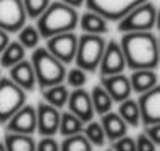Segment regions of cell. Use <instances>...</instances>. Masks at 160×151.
Listing matches in <instances>:
<instances>
[{
    "instance_id": "2",
    "label": "cell",
    "mask_w": 160,
    "mask_h": 151,
    "mask_svg": "<svg viewBox=\"0 0 160 151\" xmlns=\"http://www.w3.org/2000/svg\"><path fill=\"white\" fill-rule=\"evenodd\" d=\"M78 26V14L75 9L65 5L63 2H53L48 9L36 19V29L39 37L49 39L65 32H73Z\"/></svg>"
},
{
    "instance_id": "19",
    "label": "cell",
    "mask_w": 160,
    "mask_h": 151,
    "mask_svg": "<svg viewBox=\"0 0 160 151\" xmlns=\"http://www.w3.org/2000/svg\"><path fill=\"white\" fill-rule=\"evenodd\" d=\"M78 24L82 27V31L85 34H94V36H102L104 32H108V21L102 19L101 16L87 10L85 14L78 17Z\"/></svg>"
},
{
    "instance_id": "24",
    "label": "cell",
    "mask_w": 160,
    "mask_h": 151,
    "mask_svg": "<svg viewBox=\"0 0 160 151\" xmlns=\"http://www.w3.org/2000/svg\"><path fill=\"white\" fill-rule=\"evenodd\" d=\"M118 116L126 122V126H138L140 124V111H138V104L133 99H126L119 104L118 109Z\"/></svg>"
},
{
    "instance_id": "37",
    "label": "cell",
    "mask_w": 160,
    "mask_h": 151,
    "mask_svg": "<svg viewBox=\"0 0 160 151\" xmlns=\"http://www.w3.org/2000/svg\"><path fill=\"white\" fill-rule=\"evenodd\" d=\"M0 151H5V146H3L2 141H0Z\"/></svg>"
},
{
    "instance_id": "3",
    "label": "cell",
    "mask_w": 160,
    "mask_h": 151,
    "mask_svg": "<svg viewBox=\"0 0 160 151\" xmlns=\"http://www.w3.org/2000/svg\"><path fill=\"white\" fill-rule=\"evenodd\" d=\"M32 70L36 77V83L41 88H48L53 85H60L65 82V65L55 58L46 48H36L32 53Z\"/></svg>"
},
{
    "instance_id": "36",
    "label": "cell",
    "mask_w": 160,
    "mask_h": 151,
    "mask_svg": "<svg viewBox=\"0 0 160 151\" xmlns=\"http://www.w3.org/2000/svg\"><path fill=\"white\" fill-rule=\"evenodd\" d=\"M60 2H63L65 5L72 7V9H77V7H82L85 3V0H60Z\"/></svg>"
},
{
    "instance_id": "13",
    "label": "cell",
    "mask_w": 160,
    "mask_h": 151,
    "mask_svg": "<svg viewBox=\"0 0 160 151\" xmlns=\"http://www.w3.org/2000/svg\"><path fill=\"white\" fill-rule=\"evenodd\" d=\"M7 131L16 134L32 136L36 133V109L32 105H22L21 109L7 120Z\"/></svg>"
},
{
    "instance_id": "30",
    "label": "cell",
    "mask_w": 160,
    "mask_h": 151,
    "mask_svg": "<svg viewBox=\"0 0 160 151\" xmlns=\"http://www.w3.org/2000/svg\"><path fill=\"white\" fill-rule=\"evenodd\" d=\"M65 80H67V83L70 87H73V88H82L87 82V73L83 70H80V68H73V70H70L65 75Z\"/></svg>"
},
{
    "instance_id": "27",
    "label": "cell",
    "mask_w": 160,
    "mask_h": 151,
    "mask_svg": "<svg viewBox=\"0 0 160 151\" xmlns=\"http://www.w3.org/2000/svg\"><path fill=\"white\" fill-rule=\"evenodd\" d=\"M82 131H83V136L87 138V141L92 146H104L106 144V134H104V131H102L101 124L96 122V120L87 122V127Z\"/></svg>"
},
{
    "instance_id": "32",
    "label": "cell",
    "mask_w": 160,
    "mask_h": 151,
    "mask_svg": "<svg viewBox=\"0 0 160 151\" xmlns=\"http://www.w3.org/2000/svg\"><path fill=\"white\" fill-rule=\"evenodd\" d=\"M34 151H60V146L55 138H41L39 143H36Z\"/></svg>"
},
{
    "instance_id": "6",
    "label": "cell",
    "mask_w": 160,
    "mask_h": 151,
    "mask_svg": "<svg viewBox=\"0 0 160 151\" xmlns=\"http://www.w3.org/2000/svg\"><path fill=\"white\" fill-rule=\"evenodd\" d=\"M26 105V92L10 78H0V122H7Z\"/></svg>"
},
{
    "instance_id": "7",
    "label": "cell",
    "mask_w": 160,
    "mask_h": 151,
    "mask_svg": "<svg viewBox=\"0 0 160 151\" xmlns=\"http://www.w3.org/2000/svg\"><path fill=\"white\" fill-rule=\"evenodd\" d=\"M147 0H85L87 9L106 21H121L129 10Z\"/></svg>"
},
{
    "instance_id": "14",
    "label": "cell",
    "mask_w": 160,
    "mask_h": 151,
    "mask_svg": "<svg viewBox=\"0 0 160 151\" xmlns=\"http://www.w3.org/2000/svg\"><path fill=\"white\" fill-rule=\"evenodd\" d=\"M68 112L78 117L83 124L90 122L94 119V107L92 100H90V93L83 88H75L73 92L68 95Z\"/></svg>"
},
{
    "instance_id": "9",
    "label": "cell",
    "mask_w": 160,
    "mask_h": 151,
    "mask_svg": "<svg viewBox=\"0 0 160 151\" xmlns=\"http://www.w3.org/2000/svg\"><path fill=\"white\" fill-rule=\"evenodd\" d=\"M77 34L75 32H65V34H58L48 39L46 50L55 56L58 61H62L63 65L73 61L75 58V51H77Z\"/></svg>"
},
{
    "instance_id": "22",
    "label": "cell",
    "mask_w": 160,
    "mask_h": 151,
    "mask_svg": "<svg viewBox=\"0 0 160 151\" xmlns=\"http://www.w3.org/2000/svg\"><path fill=\"white\" fill-rule=\"evenodd\" d=\"M43 95H44L46 104H49L55 109H62L67 105V100H68L70 93H68L67 85L60 83V85H53V87H48V88H43Z\"/></svg>"
},
{
    "instance_id": "21",
    "label": "cell",
    "mask_w": 160,
    "mask_h": 151,
    "mask_svg": "<svg viewBox=\"0 0 160 151\" xmlns=\"http://www.w3.org/2000/svg\"><path fill=\"white\" fill-rule=\"evenodd\" d=\"M26 56V50L17 43V41H12V43L7 44V48L0 53V66L2 68H12L14 65L21 63Z\"/></svg>"
},
{
    "instance_id": "33",
    "label": "cell",
    "mask_w": 160,
    "mask_h": 151,
    "mask_svg": "<svg viewBox=\"0 0 160 151\" xmlns=\"http://www.w3.org/2000/svg\"><path fill=\"white\" fill-rule=\"evenodd\" d=\"M135 143H136V151H157V144H153L145 134H140L135 139Z\"/></svg>"
},
{
    "instance_id": "15",
    "label": "cell",
    "mask_w": 160,
    "mask_h": 151,
    "mask_svg": "<svg viewBox=\"0 0 160 151\" xmlns=\"http://www.w3.org/2000/svg\"><path fill=\"white\" fill-rule=\"evenodd\" d=\"M101 87L108 92L112 102H123L126 99H131V85H129L128 77L123 73L119 75H111V77H102Z\"/></svg>"
},
{
    "instance_id": "25",
    "label": "cell",
    "mask_w": 160,
    "mask_h": 151,
    "mask_svg": "<svg viewBox=\"0 0 160 151\" xmlns=\"http://www.w3.org/2000/svg\"><path fill=\"white\" fill-rule=\"evenodd\" d=\"M90 100H92L94 112H97V114H101V116L106 114V112H109L112 107L111 97L108 95V92H106L101 85H96L92 88V92H90Z\"/></svg>"
},
{
    "instance_id": "28",
    "label": "cell",
    "mask_w": 160,
    "mask_h": 151,
    "mask_svg": "<svg viewBox=\"0 0 160 151\" xmlns=\"http://www.w3.org/2000/svg\"><path fill=\"white\" fill-rule=\"evenodd\" d=\"M19 44H21L24 50H32L38 46L39 43V32L34 26H24V27L19 31Z\"/></svg>"
},
{
    "instance_id": "34",
    "label": "cell",
    "mask_w": 160,
    "mask_h": 151,
    "mask_svg": "<svg viewBox=\"0 0 160 151\" xmlns=\"http://www.w3.org/2000/svg\"><path fill=\"white\" fill-rule=\"evenodd\" d=\"M145 136L150 139L153 144H158L160 143V126L158 124H152V126H147L145 127Z\"/></svg>"
},
{
    "instance_id": "17",
    "label": "cell",
    "mask_w": 160,
    "mask_h": 151,
    "mask_svg": "<svg viewBox=\"0 0 160 151\" xmlns=\"http://www.w3.org/2000/svg\"><path fill=\"white\" fill-rule=\"evenodd\" d=\"M101 127L106 134V139H111V141H116V139L126 136L128 133V126L123 119L118 116V112H106L102 114V119H101Z\"/></svg>"
},
{
    "instance_id": "5",
    "label": "cell",
    "mask_w": 160,
    "mask_h": 151,
    "mask_svg": "<svg viewBox=\"0 0 160 151\" xmlns=\"http://www.w3.org/2000/svg\"><path fill=\"white\" fill-rule=\"evenodd\" d=\"M157 24V7L152 2H143L138 7L124 16L121 21H118V31L128 34V32H148Z\"/></svg>"
},
{
    "instance_id": "8",
    "label": "cell",
    "mask_w": 160,
    "mask_h": 151,
    "mask_svg": "<svg viewBox=\"0 0 160 151\" xmlns=\"http://www.w3.org/2000/svg\"><path fill=\"white\" fill-rule=\"evenodd\" d=\"M26 24L22 0H0V29L7 34L17 32Z\"/></svg>"
},
{
    "instance_id": "1",
    "label": "cell",
    "mask_w": 160,
    "mask_h": 151,
    "mask_svg": "<svg viewBox=\"0 0 160 151\" xmlns=\"http://www.w3.org/2000/svg\"><path fill=\"white\" fill-rule=\"evenodd\" d=\"M126 66L135 70H155L158 66V41L152 31L148 32H128L121 37Z\"/></svg>"
},
{
    "instance_id": "31",
    "label": "cell",
    "mask_w": 160,
    "mask_h": 151,
    "mask_svg": "<svg viewBox=\"0 0 160 151\" xmlns=\"http://www.w3.org/2000/svg\"><path fill=\"white\" fill-rule=\"evenodd\" d=\"M112 151H136V143L129 136H123V138L114 141Z\"/></svg>"
},
{
    "instance_id": "10",
    "label": "cell",
    "mask_w": 160,
    "mask_h": 151,
    "mask_svg": "<svg viewBox=\"0 0 160 151\" xmlns=\"http://www.w3.org/2000/svg\"><path fill=\"white\" fill-rule=\"evenodd\" d=\"M124 66H126V61H124V56H123V51H121L119 43L114 41V39L109 41V43H106L101 63H99L101 75L102 77L119 75V73H123Z\"/></svg>"
},
{
    "instance_id": "38",
    "label": "cell",
    "mask_w": 160,
    "mask_h": 151,
    "mask_svg": "<svg viewBox=\"0 0 160 151\" xmlns=\"http://www.w3.org/2000/svg\"><path fill=\"white\" fill-rule=\"evenodd\" d=\"M0 78H2V77H0Z\"/></svg>"
},
{
    "instance_id": "16",
    "label": "cell",
    "mask_w": 160,
    "mask_h": 151,
    "mask_svg": "<svg viewBox=\"0 0 160 151\" xmlns=\"http://www.w3.org/2000/svg\"><path fill=\"white\" fill-rule=\"evenodd\" d=\"M9 70H10L9 78L17 87H21L24 92H32V90L36 88V77H34V70H32L31 61L22 59L21 63L14 65L12 68H9Z\"/></svg>"
},
{
    "instance_id": "23",
    "label": "cell",
    "mask_w": 160,
    "mask_h": 151,
    "mask_svg": "<svg viewBox=\"0 0 160 151\" xmlns=\"http://www.w3.org/2000/svg\"><path fill=\"white\" fill-rule=\"evenodd\" d=\"M83 129V122L78 117H75L70 112H63L60 114V126H58V133L63 136V138H68V136H73L82 133Z\"/></svg>"
},
{
    "instance_id": "26",
    "label": "cell",
    "mask_w": 160,
    "mask_h": 151,
    "mask_svg": "<svg viewBox=\"0 0 160 151\" xmlns=\"http://www.w3.org/2000/svg\"><path fill=\"white\" fill-rule=\"evenodd\" d=\"M60 151H92V144L87 141V138L82 133L68 136L63 139Z\"/></svg>"
},
{
    "instance_id": "4",
    "label": "cell",
    "mask_w": 160,
    "mask_h": 151,
    "mask_svg": "<svg viewBox=\"0 0 160 151\" xmlns=\"http://www.w3.org/2000/svg\"><path fill=\"white\" fill-rule=\"evenodd\" d=\"M104 48L106 41L102 36H94V34L80 36L73 58V61L77 63V68L83 71H96L99 68V63H101Z\"/></svg>"
},
{
    "instance_id": "35",
    "label": "cell",
    "mask_w": 160,
    "mask_h": 151,
    "mask_svg": "<svg viewBox=\"0 0 160 151\" xmlns=\"http://www.w3.org/2000/svg\"><path fill=\"white\" fill-rule=\"evenodd\" d=\"M10 43V37H9V34H7L5 31H2L0 29V53H2L3 50L7 48V44Z\"/></svg>"
},
{
    "instance_id": "11",
    "label": "cell",
    "mask_w": 160,
    "mask_h": 151,
    "mask_svg": "<svg viewBox=\"0 0 160 151\" xmlns=\"http://www.w3.org/2000/svg\"><path fill=\"white\" fill-rule=\"evenodd\" d=\"M138 104L140 111V120H143L145 126H152V124L160 122V88L158 85L155 88L148 90L142 93Z\"/></svg>"
},
{
    "instance_id": "18",
    "label": "cell",
    "mask_w": 160,
    "mask_h": 151,
    "mask_svg": "<svg viewBox=\"0 0 160 151\" xmlns=\"http://www.w3.org/2000/svg\"><path fill=\"white\" fill-rule=\"evenodd\" d=\"M128 80L131 85V92L136 93H145L158 85V77L155 70H135Z\"/></svg>"
},
{
    "instance_id": "20",
    "label": "cell",
    "mask_w": 160,
    "mask_h": 151,
    "mask_svg": "<svg viewBox=\"0 0 160 151\" xmlns=\"http://www.w3.org/2000/svg\"><path fill=\"white\" fill-rule=\"evenodd\" d=\"M3 146H5V151H34L36 141L32 139V136L7 133Z\"/></svg>"
},
{
    "instance_id": "29",
    "label": "cell",
    "mask_w": 160,
    "mask_h": 151,
    "mask_svg": "<svg viewBox=\"0 0 160 151\" xmlns=\"http://www.w3.org/2000/svg\"><path fill=\"white\" fill-rule=\"evenodd\" d=\"M49 3H51L49 0H22V5H24V10H26V17L38 19L48 9Z\"/></svg>"
},
{
    "instance_id": "12",
    "label": "cell",
    "mask_w": 160,
    "mask_h": 151,
    "mask_svg": "<svg viewBox=\"0 0 160 151\" xmlns=\"http://www.w3.org/2000/svg\"><path fill=\"white\" fill-rule=\"evenodd\" d=\"M60 112L46 102H41L36 109V131L43 138H53L58 133Z\"/></svg>"
}]
</instances>
